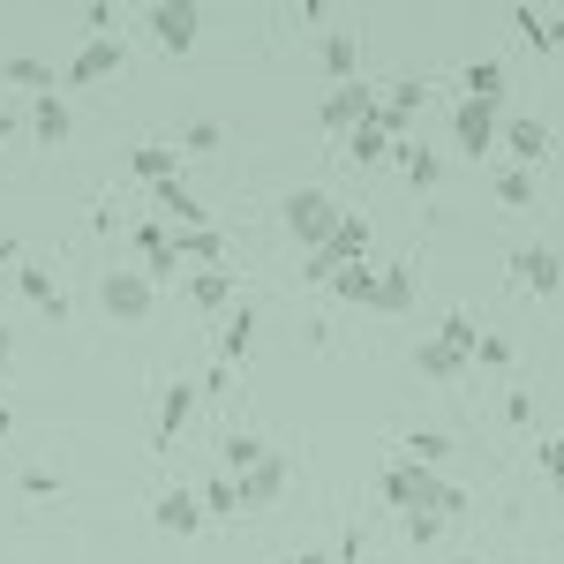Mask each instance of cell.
I'll return each instance as SVG.
<instances>
[{
    "label": "cell",
    "mask_w": 564,
    "mask_h": 564,
    "mask_svg": "<svg viewBox=\"0 0 564 564\" xmlns=\"http://www.w3.org/2000/svg\"><path fill=\"white\" fill-rule=\"evenodd\" d=\"M151 302H159V286H151L143 271H106V279H98V308H106L113 324H143Z\"/></svg>",
    "instance_id": "cell-1"
},
{
    "label": "cell",
    "mask_w": 564,
    "mask_h": 564,
    "mask_svg": "<svg viewBox=\"0 0 564 564\" xmlns=\"http://www.w3.org/2000/svg\"><path fill=\"white\" fill-rule=\"evenodd\" d=\"M286 226H294V241H302V249H324V241H332V226H339V204H332L324 188H294V196H286Z\"/></svg>",
    "instance_id": "cell-2"
},
{
    "label": "cell",
    "mask_w": 564,
    "mask_h": 564,
    "mask_svg": "<svg viewBox=\"0 0 564 564\" xmlns=\"http://www.w3.org/2000/svg\"><path fill=\"white\" fill-rule=\"evenodd\" d=\"M143 23H151V39L166 45V53H188V45H196V23H204V8H188V0H159V8H143Z\"/></svg>",
    "instance_id": "cell-3"
},
{
    "label": "cell",
    "mask_w": 564,
    "mask_h": 564,
    "mask_svg": "<svg viewBox=\"0 0 564 564\" xmlns=\"http://www.w3.org/2000/svg\"><path fill=\"white\" fill-rule=\"evenodd\" d=\"M497 106H481V98H459V113H452V135H459V151L467 159H489V143H497Z\"/></svg>",
    "instance_id": "cell-4"
},
{
    "label": "cell",
    "mask_w": 564,
    "mask_h": 564,
    "mask_svg": "<svg viewBox=\"0 0 564 564\" xmlns=\"http://www.w3.org/2000/svg\"><path fill=\"white\" fill-rule=\"evenodd\" d=\"M361 121H377V90H369V84H339L332 98H324V129L354 135Z\"/></svg>",
    "instance_id": "cell-5"
},
{
    "label": "cell",
    "mask_w": 564,
    "mask_h": 564,
    "mask_svg": "<svg viewBox=\"0 0 564 564\" xmlns=\"http://www.w3.org/2000/svg\"><path fill=\"white\" fill-rule=\"evenodd\" d=\"M512 279H520L527 294H557L564 257H557V249H542V241H527V249H512Z\"/></svg>",
    "instance_id": "cell-6"
},
{
    "label": "cell",
    "mask_w": 564,
    "mask_h": 564,
    "mask_svg": "<svg viewBox=\"0 0 564 564\" xmlns=\"http://www.w3.org/2000/svg\"><path fill=\"white\" fill-rule=\"evenodd\" d=\"M151 527H159V534H196V527H204V497H196V489H159Z\"/></svg>",
    "instance_id": "cell-7"
},
{
    "label": "cell",
    "mask_w": 564,
    "mask_h": 564,
    "mask_svg": "<svg viewBox=\"0 0 564 564\" xmlns=\"http://www.w3.org/2000/svg\"><path fill=\"white\" fill-rule=\"evenodd\" d=\"M249 347H257V308L234 302V308H226V324H218V369H234Z\"/></svg>",
    "instance_id": "cell-8"
},
{
    "label": "cell",
    "mask_w": 564,
    "mask_h": 564,
    "mask_svg": "<svg viewBox=\"0 0 564 564\" xmlns=\"http://www.w3.org/2000/svg\"><path fill=\"white\" fill-rule=\"evenodd\" d=\"M121 68V39H90L76 61H68V84H98V76H113Z\"/></svg>",
    "instance_id": "cell-9"
},
{
    "label": "cell",
    "mask_w": 564,
    "mask_h": 564,
    "mask_svg": "<svg viewBox=\"0 0 564 564\" xmlns=\"http://www.w3.org/2000/svg\"><path fill=\"white\" fill-rule=\"evenodd\" d=\"M414 113H422V84H414V76H406V84H391V98H377V129H384V135H399Z\"/></svg>",
    "instance_id": "cell-10"
},
{
    "label": "cell",
    "mask_w": 564,
    "mask_h": 564,
    "mask_svg": "<svg viewBox=\"0 0 564 564\" xmlns=\"http://www.w3.org/2000/svg\"><path fill=\"white\" fill-rule=\"evenodd\" d=\"M68 129H76V121H68V106H61V90L31 98V135H39L45 151H53V143H68Z\"/></svg>",
    "instance_id": "cell-11"
},
{
    "label": "cell",
    "mask_w": 564,
    "mask_h": 564,
    "mask_svg": "<svg viewBox=\"0 0 564 564\" xmlns=\"http://www.w3.org/2000/svg\"><path fill=\"white\" fill-rule=\"evenodd\" d=\"M279 489H286V459H279V452H263L257 467L241 475V505H271Z\"/></svg>",
    "instance_id": "cell-12"
},
{
    "label": "cell",
    "mask_w": 564,
    "mask_h": 564,
    "mask_svg": "<svg viewBox=\"0 0 564 564\" xmlns=\"http://www.w3.org/2000/svg\"><path fill=\"white\" fill-rule=\"evenodd\" d=\"M505 143H512V166L534 174V159H550V129L542 121H505Z\"/></svg>",
    "instance_id": "cell-13"
},
{
    "label": "cell",
    "mask_w": 564,
    "mask_h": 564,
    "mask_svg": "<svg viewBox=\"0 0 564 564\" xmlns=\"http://www.w3.org/2000/svg\"><path fill=\"white\" fill-rule=\"evenodd\" d=\"M135 249H143V263H151V279H174V271H181L174 234H166V226H135Z\"/></svg>",
    "instance_id": "cell-14"
},
{
    "label": "cell",
    "mask_w": 564,
    "mask_h": 564,
    "mask_svg": "<svg viewBox=\"0 0 564 564\" xmlns=\"http://www.w3.org/2000/svg\"><path fill=\"white\" fill-rule=\"evenodd\" d=\"M129 166H135V181L166 188V181H181V151H166V143H143V151H135Z\"/></svg>",
    "instance_id": "cell-15"
},
{
    "label": "cell",
    "mask_w": 564,
    "mask_h": 564,
    "mask_svg": "<svg viewBox=\"0 0 564 564\" xmlns=\"http://www.w3.org/2000/svg\"><path fill=\"white\" fill-rule=\"evenodd\" d=\"M489 188H497V204H505V212H527V204H534V188H542V174H527V166H497Z\"/></svg>",
    "instance_id": "cell-16"
},
{
    "label": "cell",
    "mask_w": 564,
    "mask_h": 564,
    "mask_svg": "<svg viewBox=\"0 0 564 564\" xmlns=\"http://www.w3.org/2000/svg\"><path fill=\"white\" fill-rule=\"evenodd\" d=\"M369 308H384V316H399V308H414V271L406 263H391V271H377V302Z\"/></svg>",
    "instance_id": "cell-17"
},
{
    "label": "cell",
    "mask_w": 564,
    "mask_h": 564,
    "mask_svg": "<svg viewBox=\"0 0 564 564\" xmlns=\"http://www.w3.org/2000/svg\"><path fill=\"white\" fill-rule=\"evenodd\" d=\"M188 406H196V384H166V391H159V444H174V436H181Z\"/></svg>",
    "instance_id": "cell-18"
},
{
    "label": "cell",
    "mask_w": 564,
    "mask_h": 564,
    "mask_svg": "<svg viewBox=\"0 0 564 564\" xmlns=\"http://www.w3.org/2000/svg\"><path fill=\"white\" fill-rule=\"evenodd\" d=\"M324 68H332L339 84H361V39H347V31H332V39H324Z\"/></svg>",
    "instance_id": "cell-19"
},
{
    "label": "cell",
    "mask_w": 564,
    "mask_h": 564,
    "mask_svg": "<svg viewBox=\"0 0 564 564\" xmlns=\"http://www.w3.org/2000/svg\"><path fill=\"white\" fill-rule=\"evenodd\" d=\"M467 98L505 106V61H467Z\"/></svg>",
    "instance_id": "cell-20"
},
{
    "label": "cell",
    "mask_w": 564,
    "mask_h": 564,
    "mask_svg": "<svg viewBox=\"0 0 564 564\" xmlns=\"http://www.w3.org/2000/svg\"><path fill=\"white\" fill-rule=\"evenodd\" d=\"M174 257H196L204 271H218V257H226V241H218V234H204V226H188V234L174 226Z\"/></svg>",
    "instance_id": "cell-21"
},
{
    "label": "cell",
    "mask_w": 564,
    "mask_h": 564,
    "mask_svg": "<svg viewBox=\"0 0 564 564\" xmlns=\"http://www.w3.org/2000/svg\"><path fill=\"white\" fill-rule=\"evenodd\" d=\"M332 294L354 302V308H369V302H377V271H369V263H347V271L332 279Z\"/></svg>",
    "instance_id": "cell-22"
},
{
    "label": "cell",
    "mask_w": 564,
    "mask_h": 564,
    "mask_svg": "<svg viewBox=\"0 0 564 564\" xmlns=\"http://www.w3.org/2000/svg\"><path fill=\"white\" fill-rule=\"evenodd\" d=\"M188 302L196 308H234V279H226V271H196V279H188Z\"/></svg>",
    "instance_id": "cell-23"
},
{
    "label": "cell",
    "mask_w": 564,
    "mask_h": 564,
    "mask_svg": "<svg viewBox=\"0 0 564 564\" xmlns=\"http://www.w3.org/2000/svg\"><path fill=\"white\" fill-rule=\"evenodd\" d=\"M436 347H452V354H459V361H475V347H481L475 316H467V308H452V316H444V339H436Z\"/></svg>",
    "instance_id": "cell-24"
},
{
    "label": "cell",
    "mask_w": 564,
    "mask_h": 564,
    "mask_svg": "<svg viewBox=\"0 0 564 564\" xmlns=\"http://www.w3.org/2000/svg\"><path fill=\"white\" fill-rule=\"evenodd\" d=\"M15 294H23V302H39L45 316H68V302H61V286H53L45 271H23V279H15Z\"/></svg>",
    "instance_id": "cell-25"
},
{
    "label": "cell",
    "mask_w": 564,
    "mask_h": 564,
    "mask_svg": "<svg viewBox=\"0 0 564 564\" xmlns=\"http://www.w3.org/2000/svg\"><path fill=\"white\" fill-rule=\"evenodd\" d=\"M257 459H263V436H249V430H234V436H226V475H234V481L249 475Z\"/></svg>",
    "instance_id": "cell-26"
},
{
    "label": "cell",
    "mask_w": 564,
    "mask_h": 564,
    "mask_svg": "<svg viewBox=\"0 0 564 564\" xmlns=\"http://www.w3.org/2000/svg\"><path fill=\"white\" fill-rule=\"evenodd\" d=\"M347 151H354V166H377V159H384V151H391V135L377 129V121H361V129L347 135Z\"/></svg>",
    "instance_id": "cell-27"
},
{
    "label": "cell",
    "mask_w": 564,
    "mask_h": 564,
    "mask_svg": "<svg viewBox=\"0 0 564 564\" xmlns=\"http://www.w3.org/2000/svg\"><path fill=\"white\" fill-rule=\"evenodd\" d=\"M406 452H414V467H444V459H452V436H444V430H414V436H406Z\"/></svg>",
    "instance_id": "cell-28"
},
{
    "label": "cell",
    "mask_w": 564,
    "mask_h": 564,
    "mask_svg": "<svg viewBox=\"0 0 564 564\" xmlns=\"http://www.w3.org/2000/svg\"><path fill=\"white\" fill-rule=\"evenodd\" d=\"M8 84H15V90H31V98H45V90H53V68L23 53V61H8Z\"/></svg>",
    "instance_id": "cell-29"
},
{
    "label": "cell",
    "mask_w": 564,
    "mask_h": 564,
    "mask_svg": "<svg viewBox=\"0 0 564 564\" xmlns=\"http://www.w3.org/2000/svg\"><path fill=\"white\" fill-rule=\"evenodd\" d=\"M384 497L399 505V512H414V497H422V467H391V475H384Z\"/></svg>",
    "instance_id": "cell-30"
},
{
    "label": "cell",
    "mask_w": 564,
    "mask_h": 564,
    "mask_svg": "<svg viewBox=\"0 0 564 564\" xmlns=\"http://www.w3.org/2000/svg\"><path fill=\"white\" fill-rule=\"evenodd\" d=\"M204 512H218V520H226V512H241V481H234V475L204 481Z\"/></svg>",
    "instance_id": "cell-31"
},
{
    "label": "cell",
    "mask_w": 564,
    "mask_h": 564,
    "mask_svg": "<svg viewBox=\"0 0 564 564\" xmlns=\"http://www.w3.org/2000/svg\"><path fill=\"white\" fill-rule=\"evenodd\" d=\"M399 174L414 181V188H436V174H444V166H436L430 151H399Z\"/></svg>",
    "instance_id": "cell-32"
},
{
    "label": "cell",
    "mask_w": 564,
    "mask_h": 564,
    "mask_svg": "<svg viewBox=\"0 0 564 564\" xmlns=\"http://www.w3.org/2000/svg\"><path fill=\"white\" fill-rule=\"evenodd\" d=\"M414 369H422V377H459L467 361H459L452 347H422V354H414Z\"/></svg>",
    "instance_id": "cell-33"
},
{
    "label": "cell",
    "mask_w": 564,
    "mask_h": 564,
    "mask_svg": "<svg viewBox=\"0 0 564 564\" xmlns=\"http://www.w3.org/2000/svg\"><path fill=\"white\" fill-rule=\"evenodd\" d=\"M436 534H444V520H436V512H406V542H414V550H430Z\"/></svg>",
    "instance_id": "cell-34"
},
{
    "label": "cell",
    "mask_w": 564,
    "mask_h": 564,
    "mask_svg": "<svg viewBox=\"0 0 564 564\" xmlns=\"http://www.w3.org/2000/svg\"><path fill=\"white\" fill-rule=\"evenodd\" d=\"M475 361H489V369H512V339H497V332H481Z\"/></svg>",
    "instance_id": "cell-35"
},
{
    "label": "cell",
    "mask_w": 564,
    "mask_h": 564,
    "mask_svg": "<svg viewBox=\"0 0 564 564\" xmlns=\"http://www.w3.org/2000/svg\"><path fill=\"white\" fill-rule=\"evenodd\" d=\"M181 143H188L196 159H204V151H218V121H188V135H181Z\"/></svg>",
    "instance_id": "cell-36"
},
{
    "label": "cell",
    "mask_w": 564,
    "mask_h": 564,
    "mask_svg": "<svg viewBox=\"0 0 564 564\" xmlns=\"http://www.w3.org/2000/svg\"><path fill=\"white\" fill-rule=\"evenodd\" d=\"M53 489H61L53 467H31V475H23V497H53Z\"/></svg>",
    "instance_id": "cell-37"
},
{
    "label": "cell",
    "mask_w": 564,
    "mask_h": 564,
    "mask_svg": "<svg viewBox=\"0 0 564 564\" xmlns=\"http://www.w3.org/2000/svg\"><path fill=\"white\" fill-rule=\"evenodd\" d=\"M542 467H550V475H557V489H564V444H557V436L542 444Z\"/></svg>",
    "instance_id": "cell-38"
},
{
    "label": "cell",
    "mask_w": 564,
    "mask_h": 564,
    "mask_svg": "<svg viewBox=\"0 0 564 564\" xmlns=\"http://www.w3.org/2000/svg\"><path fill=\"white\" fill-rule=\"evenodd\" d=\"M8 135H15V106H0V143H8Z\"/></svg>",
    "instance_id": "cell-39"
},
{
    "label": "cell",
    "mask_w": 564,
    "mask_h": 564,
    "mask_svg": "<svg viewBox=\"0 0 564 564\" xmlns=\"http://www.w3.org/2000/svg\"><path fill=\"white\" fill-rule=\"evenodd\" d=\"M294 564H332V557H324V550H302V557H294Z\"/></svg>",
    "instance_id": "cell-40"
},
{
    "label": "cell",
    "mask_w": 564,
    "mask_h": 564,
    "mask_svg": "<svg viewBox=\"0 0 564 564\" xmlns=\"http://www.w3.org/2000/svg\"><path fill=\"white\" fill-rule=\"evenodd\" d=\"M0 377H8V332H0Z\"/></svg>",
    "instance_id": "cell-41"
}]
</instances>
